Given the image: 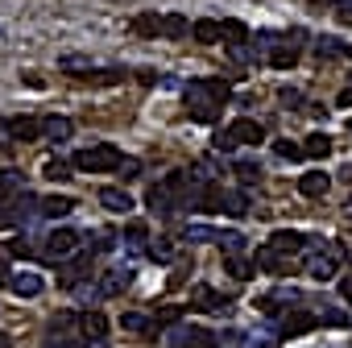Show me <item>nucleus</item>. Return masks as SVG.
Listing matches in <instances>:
<instances>
[{"label": "nucleus", "mask_w": 352, "mask_h": 348, "mask_svg": "<svg viewBox=\"0 0 352 348\" xmlns=\"http://www.w3.org/2000/svg\"><path fill=\"white\" fill-rule=\"evenodd\" d=\"M183 96H187V112H191V120H199V124H216L220 120V108L228 104V96H232V87H228V79H191L187 87H183Z\"/></svg>", "instance_id": "1"}, {"label": "nucleus", "mask_w": 352, "mask_h": 348, "mask_svg": "<svg viewBox=\"0 0 352 348\" xmlns=\"http://www.w3.org/2000/svg\"><path fill=\"white\" fill-rule=\"evenodd\" d=\"M187 187H191V174L187 170H170L162 183H153L149 187V195H145V204H149V212L153 216H162V220H170L174 212H183V195H187Z\"/></svg>", "instance_id": "2"}, {"label": "nucleus", "mask_w": 352, "mask_h": 348, "mask_svg": "<svg viewBox=\"0 0 352 348\" xmlns=\"http://www.w3.org/2000/svg\"><path fill=\"white\" fill-rule=\"evenodd\" d=\"M120 162H124V153H120L112 141H96V145H87V149H79V153L71 157V166H75L79 174H116Z\"/></svg>", "instance_id": "3"}, {"label": "nucleus", "mask_w": 352, "mask_h": 348, "mask_svg": "<svg viewBox=\"0 0 352 348\" xmlns=\"http://www.w3.org/2000/svg\"><path fill=\"white\" fill-rule=\"evenodd\" d=\"M265 141V124L261 120H253V116H236L224 133H216V153H232L236 145H261Z\"/></svg>", "instance_id": "4"}, {"label": "nucleus", "mask_w": 352, "mask_h": 348, "mask_svg": "<svg viewBox=\"0 0 352 348\" xmlns=\"http://www.w3.org/2000/svg\"><path fill=\"white\" fill-rule=\"evenodd\" d=\"M38 195L25 187V191H17V195H9L5 204H0V228H25L30 220H42L38 216Z\"/></svg>", "instance_id": "5"}, {"label": "nucleus", "mask_w": 352, "mask_h": 348, "mask_svg": "<svg viewBox=\"0 0 352 348\" xmlns=\"http://www.w3.org/2000/svg\"><path fill=\"white\" fill-rule=\"evenodd\" d=\"M79 245H83V237H79L75 228H50V232L42 237V245H38V257H42L46 265H58V261H67L71 253H79Z\"/></svg>", "instance_id": "6"}, {"label": "nucleus", "mask_w": 352, "mask_h": 348, "mask_svg": "<svg viewBox=\"0 0 352 348\" xmlns=\"http://www.w3.org/2000/svg\"><path fill=\"white\" fill-rule=\"evenodd\" d=\"M274 323H278V340H298V336H307L311 327H319V319H315V311H311V298L298 303V307H286Z\"/></svg>", "instance_id": "7"}, {"label": "nucleus", "mask_w": 352, "mask_h": 348, "mask_svg": "<svg viewBox=\"0 0 352 348\" xmlns=\"http://www.w3.org/2000/svg\"><path fill=\"white\" fill-rule=\"evenodd\" d=\"M166 348H220V340L199 323H174L166 327Z\"/></svg>", "instance_id": "8"}, {"label": "nucleus", "mask_w": 352, "mask_h": 348, "mask_svg": "<svg viewBox=\"0 0 352 348\" xmlns=\"http://www.w3.org/2000/svg\"><path fill=\"white\" fill-rule=\"evenodd\" d=\"M87 278H96V257L83 249V253H71L67 261H58V286L63 290H75L79 282H87Z\"/></svg>", "instance_id": "9"}, {"label": "nucleus", "mask_w": 352, "mask_h": 348, "mask_svg": "<svg viewBox=\"0 0 352 348\" xmlns=\"http://www.w3.org/2000/svg\"><path fill=\"white\" fill-rule=\"evenodd\" d=\"M191 307H195V311H208V315H228V311H232V298L220 294L216 286L199 282V286H191Z\"/></svg>", "instance_id": "10"}, {"label": "nucleus", "mask_w": 352, "mask_h": 348, "mask_svg": "<svg viewBox=\"0 0 352 348\" xmlns=\"http://www.w3.org/2000/svg\"><path fill=\"white\" fill-rule=\"evenodd\" d=\"M290 265H294V257H286V253H278L270 241L265 245H257V253H253V270H261V274H274V278H286L290 274Z\"/></svg>", "instance_id": "11"}, {"label": "nucleus", "mask_w": 352, "mask_h": 348, "mask_svg": "<svg viewBox=\"0 0 352 348\" xmlns=\"http://www.w3.org/2000/svg\"><path fill=\"white\" fill-rule=\"evenodd\" d=\"M129 286H133V270H129V265H116V270L96 274V290H100V298H116V294H124Z\"/></svg>", "instance_id": "12"}, {"label": "nucleus", "mask_w": 352, "mask_h": 348, "mask_svg": "<svg viewBox=\"0 0 352 348\" xmlns=\"http://www.w3.org/2000/svg\"><path fill=\"white\" fill-rule=\"evenodd\" d=\"M0 129L9 133V141H21V145L42 141V120H38V116H13V120H0Z\"/></svg>", "instance_id": "13"}, {"label": "nucleus", "mask_w": 352, "mask_h": 348, "mask_svg": "<svg viewBox=\"0 0 352 348\" xmlns=\"http://www.w3.org/2000/svg\"><path fill=\"white\" fill-rule=\"evenodd\" d=\"M298 54H302V30H290L282 42H274L270 63H274V67H294V63H298Z\"/></svg>", "instance_id": "14"}, {"label": "nucleus", "mask_w": 352, "mask_h": 348, "mask_svg": "<svg viewBox=\"0 0 352 348\" xmlns=\"http://www.w3.org/2000/svg\"><path fill=\"white\" fill-rule=\"evenodd\" d=\"M75 331H79L83 340H104V336H108V319H104V311H96V307L79 311V319H75Z\"/></svg>", "instance_id": "15"}, {"label": "nucleus", "mask_w": 352, "mask_h": 348, "mask_svg": "<svg viewBox=\"0 0 352 348\" xmlns=\"http://www.w3.org/2000/svg\"><path fill=\"white\" fill-rule=\"evenodd\" d=\"M96 199H100L112 216H129V212L137 208V204H133V195H129L124 187H100V195H96Z\"/></svg>", "instance_id": "16"}, {"label": "nucleus", "mask_w": 352, "mask_h": 348, "mask_svg": "<svg viewBox=\"0 0 352 348\" xmlns=\"http://www.w3.org/2000/svg\"><path fill=\"white\" fill-rule=\"evenodd\" d=\"M9 290H13V294H21V298H38V294L46 290V282H42V274L21 270V274H9Z\"/></svg>", "instance_id": "17"}, {"label": "nucleus", "mask_w": 352, "mask_h": 348, "mask_svg": "<svg viewBox=\"0 0 352 348\" xmlns=\"http://www.w3.org/2000/svg\"><path fill=\"white\" fill-rule=\"evenodd\" d=\"M75 208H79V204H75L71 195H46V199L38 204V216H42V220H63V216H71Z\"/></svg>", "instance_id": "18"}, {"label": "nucleus", "mask_w": 352, "mask_h": 348, "mask_svg": "<svg viewBox=\"0 0 352 348\" xmlns=\"http://www.w3.org/2000/svg\"><path fill=\"white\" fill-rule=\"evenodd\" d=\"M270 245H274L278 253H286V257H298V253L307 249V237H302V232H294V228H278V232L270 237Z\"/></svg>", "instance_id": "19"}, {"label": "nucleus", "mask_w": 352, "mask_h": 348, "mask_svg": "<svg viewBox=\"0 0 352 348\" xmlns=\"http://www.w3.org/2000/svg\"><path fill=\"white\" fill-rule=\"evenodd\" d=\"M42 137L54 141V145H58V141H71V137H75V120H71V116H46V120H42Z\"/></svg>", "instance_id": "20"}, {"label": "nucleus", "mask_w": 352, "mask_h": 348, "mask_svg": "<svg viewBox=\"0 0 352 348\" xmlns=\"http://www.w3.org/2000/svg\"><path fill=\"white\" fill-rule=\"evenodd\" d=\"M220 212H224V216H232V220H245V216L253 212V199H249V191H224V199H220Z\"/></svg>", "instance_id": "21"}, {"label": "nucleus", "mask_w": 352, "mask_h": 348, "mask_svg": "<svg viewBox=\"0 0 352 348\" xmlns=\"http://www.w3.org/2000/svg\"><path fill=\"white\" fill-rule=\"evenodd\" d=\"M327 187H331V179H327L323 170H311V174H302V179H298V195H307V199H323Z\"/></svg>", "instance_id": "22"}, {"label": "nucleus", "mask_w": 352, "mask_h": 348, "mask_svg": "<svg viewBox=\"0 0 352 348\" xmlns=\"http://www.w3.org/2000/svg\"><path fill=\"white\" fill-rule=\"evenodd\" d=\"M216 245H220L228 257H241V253H249V237H245V232H236V228H228V232H216Z\"/></svg>", "instance_id": "23"}, {"label": "nucleus", "mask_w": 352, "mask_h": 348, "mask_svg": "<svg viewBox=\"0 0 352 348\" xmlns=\"http://www.w3.org/2000/svg\"><path fill=\"white\" fill-rule=\"evenodd\" d=\"M232 174H236L245 187H253V183H261V162H253V157H236V162H232Z\"/></svg>", "instance_id": "24"}, {"label": "nucleus", "mask_w": 352, "mask_h": 348, "mask_svg": "<svg viewBox=\"0 0 352 348\" xmlns=\"http://www.w3.org/2000/svg\"><path fill=\"white\" fill-rule=\"evenodd\" d=\"M191 38H195V42H208V46L220 42V21H216V17H199V21L191 25Z\"/></svg>", "instance_id": "25"}, {"label": "nucleus", "mask_w": 352, "mask_h": 348, "mask_svg": "<svg viewBox=\"0 0 352 348\" xmlns=\"http://www.w3.org/2000/svg\"><path fill=\"white\" fill-rule=\"evenodd\" d=\"M327 153H331V137L327 133H311L302 141V157H327Z\"/></svg>", "instance_id": "26"}, {"label": "nucleus", "mask_w": 352, "mask_h": 348, "mask_svg": "<svg viewBox=\"0 0 352 348\" xmlns=\"http://www.w3.org/2000/svg\"><path fill=\"white\" fill-rule=\"evenodd\" d=\"M116 245H120V241H116L112 232H87V253H91V257H100V253H112Z\"/></svg>", "instance_id": "27"}, {"label": "nucleus", "mask_w": 352, "mask_h": 348, "mask_svg": "<svg viewBox=\"0 0 352 348\" xmlns=\"http://www.w3.org/2000/svg\"><path fill=\"white\" fill-rule=\"evenodd\" d=\"M183 311H187V307H162V311L153 315V336L166 331V327H174V323H183Z\"/></svg>", "instance_id": "28"}, {"label": "nucleus", "mask_w": 352, "mask_h": 348, "mask_svg": "<svg viewBox=\"0 0 352 348\" xmlns=\"http://www.w3.org/2000/svg\"><path fill=\"white\" fill-rule=\"evenodd\" d=\"M145 253H149V261H162V265H166V261L174 257V245H170V237H153V241L145 245Z\"/></svg>", "instance_id": "29"}, {"label": "nucleus", "mask_w": 352, "mask_h": 348, "mask_svg": "<svg viewBox=\"0 0 352 348\" xmlns=\"http://www.w3.org/2000/svg\"><path fill=\"white\" fill-rule=\"evenodd\" d=\"M224 274H228V278H236V282H249L257 270H253L245 257H224Z\"/></svg>", "instance_id": "30"}, {"label": "nucleus", "mask_w": 352, "mask_h": 348, "mask_svg": "<svg viewBox=\"0 0 352 348\" xmlns=\"http://www.w3.org/2000/svg\"><path fill=\"white\" fill-rule=\"evenodd\" d=\"M120 327H124V331H149V336H153V319L141 315V311H124V315H120Z\"/></svg>", "instance_id": "31"}, {"label": "nucleus", "mask_w": 352, "mask_h": 348, "mask_svg": "<svg viewBox=\"0 0 352 348\" xmlns=\"http://www.w3.org/2000/svg\"><path fill=\"white\" fill-rule=\"evenodd\" d=\"M42 174H46L50 183H67V179H71V162H63V157H50V162L42 166Z\"/></svg>", "instance_id": "32"}, {"label": "nucleus", "mask_w": 352, "mask_h": 348, "mask_svg": "<svg viewBox=\"0 0 352 348\" xmlns=\"http://www.w3.org/2000/svg\"><path fill=\"white\" fill-rule=\"evenodd\" d=\"M191 25H187V17H179V13H174V17H162V34L166 38H183Z\"/></svg>", "instance_id": "33"}, {"label": "nucleus", "mask_w": 352, "mask_h": 348, "mask_svg": "<svg viewBox=\"0 0 352 348\" xmlns=\"http://www.w3.org/2000/svg\"><path fill=\"white\" fill-rule=\"evenodd\" d=\"M315 54H319V58H340V54H348V46H340L336 38H319V42H315Z\"/></svg>", "instance_id": "34"}, {"label": "nucleus", "mask_w": 352, "mask_h": 348, "mask_svg": "<svg viewBox=\"0 0 352 348\" xmlns=\"http://www.w3.org/2000/svg\"><path fill=\"white\" fill-rule=\"evenodd\" d=\"M274 153L286 162H302V145H294V141H274Z\"/></svg>", "instance_id": "35"}, {"label": "nucleus", "mask_w": 352, "mask_h": 348, "mask_svg": "<svg viewBox=\"0 0 352 348\" xmlns=\"http://www.w3.org/2000/svg\"><path fill=\"white\" fill-rule=\"evenodd\" d=\"M9 253H13V257H38V245H30V237L21 232L17 241H9Z\"/></svg>", "instance_id": "36"}, {"label": "nucleus", "mask_w": 352, "mask_h": 348, "mask_svg": "<svg viewBox=\"0 0 352 348\" xmlns=\"http://www.w3.org/2000/svg\"><path fill=\"white\" fill-rule=\"evenodd\" d=\"M241 348H278V336H241Z\"/></svg>", "instance_id": "37"}, {"label": "nucleus", "mask_w": 352, "mask_h": 348, "mask_svg": "<svg viewBox=\"0 0 352 348\" xmlns=\"http://www.w3.org/2000/svg\"><path fill=\"white\" fill-rule=\"evenodd\" d=\"M133 30H137V34H162V21L149 13V17H137V21H133Z\"/></svg>", "instance_id": "38"}, {"label": "nucleus", "mask_w": 352, "mask_h": 348, "mask_svg": "<svg viewBox=\"0 0 352 348\" xmlns=\"http://www.w3.org/2000/svg\"><path fill=\"white\" fill-rule=\"evenodd\" d=\"M331 5H336V21L352 25V0H331Z\"/></svg>", "instance_id": "39"}, {"label": "nucleus", "mask_w": 352, "mask_h": 348, "mask_svg": "<svg viewBox=\"0 0 352 348\" xmlns=\"http://www.w3.org/2000/svg\"><path fill=\"white\" fill-rule=\"evenodd\" d=\"M137 174H141V162H137V157H124V162H120V179H124V183H133Z\"/></svg>", "instance_id": "40"}, {"label": "nucleus", "mask_w": 352, "mask_h": 348, "mask_svg": "<svg viewBox=\"0 0 352 348\" xmlns=\"http://www.w3.org/2000/svg\"><path fill=\"white\" fill-rule=\"evenodd\" d=\"M124 237H129L133 245H137V241H145V224H141V220H133V224H124Z\"/></svg>", "instance_id": "41"}, {"label": "nucleus", "mask_w": 352, "mask_h": 348, "mask_svg": "<svg viewBox=\"0 0 352 348\" xmlns=\"http://www.w3.org/2000/svg\"><path fill=\"white\" fill-rule=\"evenodd\" d=\"M282 104L298 108V104H302V91H298V87H282Z\"/></svg>", "instance_id": "42"}, {"label": "nucleus", "mask_w": 352, "mask_h": 348, "mask_svg": "<svg viewBox=\"0 0 352 348\" xmlns=\"http://www.w3.org/2000/svg\"><path fill=\"white\" fill-rule=\"evenodd\" d=\"M336 108H352V87H344V91L336 96Z\"/></svg>", "instance_id": "43"}, {"label": "nucleus", "mask_w": 352, "mask_h": 348, "mask_svg": "<svg viewBox=\"0 0 352 348\" xmlns=\"http://www.w3.org/2000/svg\"><path fill=\"white\" fill-rule=\"evenodd\" d=\"M340 298L352 303V278H340Z\"/></svg>", "instance_id": "44"}, {"label": "nucleus", "mask_w": 352, "mask_h": 348, "mask_svg": "<svg viewBox=\"0 0 352 348\" xmlns=\"http://www.w3.org/2000/svg\"><path fill=\"white\" fill-rule=\"evenodd\" d=\"M79 348H108V344H104V340H83Z\"/></svg>", "instance_id": "45"}, {"label": "nucleus", "mask_w": 352, "mask_h": 348, "mask_svg": "<svg viewBox=\"0 0 352 348\" xmlns=\"http://www.w3.org/2000/svg\"><path fill=\"white\" fill-rule=\"evenodd\" d=\"M0 348H13V336H5V331H0Z\"/></svg>", "instance_id": "46"}, {"label": "nucleus", "mask_w": 352, "mask_h": 348, "mask_svg": "<svg viewBox=\"0 0 352 348\" xmlns=\"http://www.w3.org/2000/svg\"><path fill=\"white\" fill-rule=\"evenodd\" d=\"M344 208H348V216H352V199H348V204H344Z\"/></svg>", "instance_id": "47"}, {"label": "nucleus", "mask_w": 352, "mask_h": 348, "mask_svg": "<svg viewBox=\"0 0 352 348\" xmlns=\"http://www.w3.org/2000/svg\"><path fill=\"white\" fill-rule=\"evenodd\" d=\"M348 133H352V120H348Z\"/></svg>", "instance_id": "48"}, {"label": "nucleus", "mask_w": 352, "mask_h": 348, "mask_svg": "<svg viewBox=\"0 0 352 348\" xmlns=\"http://www.w3.org/2000/svg\"><path fill=\"white\" fill-rule=\"evenodd\" d=\"M0 34H5V30H0Z\"/></svg>", "instance_id": "49"}, {"label": "nucleus", "mask_w": 352, "mask_h": 348, "mask_svg": "<svg viewBox=\"0 0 352 348\" xmlns=\"http://www.w3.org/2000/svg\"><path fill=\"white\" fill-rule=\"evenodd\" d=\"M348 54H352V50H348Z\"/></svg>", "instance_id": "50"}]
</instances>
